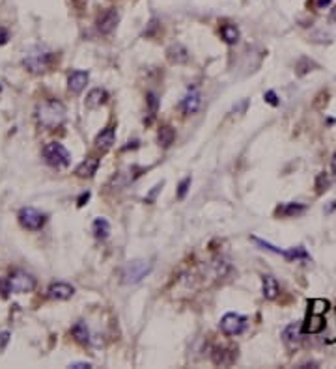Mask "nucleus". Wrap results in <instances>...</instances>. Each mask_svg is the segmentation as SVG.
I'll list each match as a JSON object with an SVG mask.
<instances>
[{
	"mask_svg": "<svg viewBox=\"0 0 336 369\" xmlns=\"http://www.w3.org/2000/svg\"><path fill=\"white\" fill-rule=\"evenodd\" d=\"M114 142H116V127H107L105 131H101L99 134H97V138H95V147H97L99 151H103V153H107L108 149H112Z\"/></svg>",
	"mask_w": 336,
	"mask_h": 369,
	"instance_id": "obj_15",
	"label": "nucleus"
},
{
	"mask_svg": "<svg viewBox=\"0 0 336 369\" xmlns=\"http://www.w3.org/2000/svg\"><path fill=\"white\" fill-rule=\"evenodd\" d=\"M146 105H148V110H150V116H155L157 114V110H159V105L161 101L159 97H157V93L155 92H148L146 93Z\"/></svg>",
	"mask_w": 336,
	"mask_h": 369,
	"instance_id": "obj_28",
	"label": "nucleus"
},
{
	"mask_svg": "<svg viewBox=\"0 0 336 369\" xmlns=\"http://www.w3.org/2000/svg\"><path fill=\"white\" fill-rule=\"evenodd\" d=\"M8 280L11 293H17V295L30 293L36 287V278L32 276V274H28V272H24V270H15Z\"/></svg>",
	"mask_w": 336,
	"mask_h": 369,
	"instance_id": "obj_5",
	"label": "nucleus"
},
{
	"mask_svg": "<svg viewBox=\"0 0 336 369\" xmlns=\"http://www.w3.org/2000/svg\"><path fill=\"white\" fill-rule=\"evenodd\" d=\"M88 84V73L86 71H73L68 77V88L69 92L81 93Z\"/></svg>",
	"mask_w": 336,
	"mask_h": 369,
	"instance_id": "obj_18",
	"label": "nucleus"
},
{
	"mask_svg": "<svg viewBox=\"0 0 336 369\" xmlns=\"http://www.w3.org/2000/svg\"><path fill=\"white\" fill-rule=\"evenodd\" d=\"M323 328H325V319L320 313H310L308 311V317H306L305 324H303V332L305 334H320Z\"/></svg>",
	"mask_w": 336,
	"mask_h": 369,
	"instance_id": "obj_19",
	"label": "nucleus"
},
{
	"mask_svg": "<svg viewBox=\"0 0 336 369\" xmlns=\"http://www.w3.org/2000/svg\"><path fill=\"white\" fill-rule=\"evenodd\" d=\"M331 168H333V174L336 176V153L333 155V161H331Z\"/></svg>",
	"mask_w": 336,
	"mask_h": 369,
	"instance_id": "obj_40",
	"label": "nucleus"
},
{
	"mask_svg": "<svg viewBox=\"0 0 336 369\" xmlns=\"http://www.w3.org/2000/svg\"><path fill=\"white\" fill-rule=\"evenodd\" d=\"M247 326V317L239 313H226L221 319V330L226 336H239Z\"/></svg>",
	"mask_w": 336,
	"mask_h": 369,
	"instance_id": "obj_6",
	"label": "nucleus"
},
{
	"mask_svg": "<svg viewBox=\"0 0 336 369\" xmlns=\"http://www.w3.org/2000/svg\"><path fill=\"white\" fill-rule=\"evenodd\" d=\"M153 265L146 259H133L129 261L122 270V284L123 285H135L142 282L150 272H152Z\"/></svg>",
	"mask_w": 336,
	"mask_h": 369,
	"instance_id": "obj_2",
	"label": "nucleus"
},
{
	"mask_svg": "<svg viewBox=\"0 0 336 369\" xmlns=\"http://www.w3.org/2000/svg\"><path fill=\"white\" fill-rule=\"evenodd\" d=\"M237 358V351H234V349H226V347H217L213 351V356H211V360H213L215 366H232L234 362H236Z\"/></svg>",
	"mask_w": 336,
	"mask_h": 369,
	"instance_id": "obj_12",
	"label": "nucleus"
},
{
	"mask_svg": "<svg viewBox=\"0 0 336 369\" xmlns=\"http://www.w3.org/2000/svg\"><path fill=\"white\" fill-rule=\"evenodd\" d=\"M118 21H120V15H118V11H116L114 8L105 9V11L97 17V30H99V34L108 36V34L116 28Z\"/></svg>",
	"mask_w": 336,
	"mask_h": 369,
	"instance_id": "obj_9",
	"label": "nucleus"
},
{
	"mask_svg": "<svg viewBox=\"0 0 336 369\" xmlns=\"http://www.w3.org/2000/svg\"><path fill=\"white\" fill-rule=\"evenodd\" d=\"M247 108H249V99H243V101H239L236 107H234V112H236V114H245Z\"/></svg>",
	"mask_w": 336,
	"mask_h": 369,
	"instance_id": "obj_35",
	"label": "nucleus"
},
{
	"mask_svg": "<svg viewBox=\"0 0 336 369\" xmlns=\"http://www.w3.org/2000/svg\"><path fill=\"white\" fill-rule=\"evenodd\" d=\"M0 90H2V88H0Z\"/></svg>",
	"mask_w": 336,
	"mask_h": 369,
	"instance_id": "obj_41",
	"label": "nucleus"
},
{
	"mask_svg": "<svg viewBox=\"0 0 336 369\" xmlns=\"http://www.w3.org/2000/svg\"><path fill=\"white\" fill-rule=\"evenodd\" d=\"M88 200H90V192H83L81 196H79V200H77V205H79V207H83V205Z\"/></svg>",
	"mask_w": 336,
	"mask_h": 369,
	"instance_id": "obj_37",
	"label": "nucleus"
},
{
	"mask_svg": "<svg viewBox=\"0 0 336 369\" xmlns=\"http://www.w3.org/2000/svg\"><path fill=\"white\" fill-rule=\"evenodd\" d=\"M221 36L228 45H234V43L239 41V30H237V26H234V24H222Z\"/></svg>",
	"mask_w": 336,
	"mask_h": 369,
	"instance_id": "obj_24",
	"label": "nucleus"
},
{
	"mask_svg": "<svg viewBox=\"0 0 336 369\" xmlns=\"http://www.w3.org/2000/svg\"><path fill=\"white\" fill-rule=\"evenodd\" d=\"M43 157H45L47 164L53 166V168H66L71 162V153L62 146L60 142H49L43 147Z\"/></svg>",
	"mask_w": 336,
	"mask_h": 369,
	"instance_id": "obj_3",
	"label": "nucleus"
},
{
	"mask_svg": "<svg viewBox=\"0 0 336 369\" xmlns=\"http://www.w3.org/2000/svg\"><path fill=\"white\" fill-rule=\"evenodd\" d=\"M191 183H192L191 177H185L183 181H181V183L177 184V198H179V200H183L185 196H187V192H189V186H191Z\"/></svg>",
	"mask_w": 336,
	"mask_h": 369,
	"instance_id": "obj_30",
	"label": "nucleus"
},
{
	"mask_svg": "<svg viewBox=\"0 0 336 369\" xmlns=\"http://www.w3.org/2000/svg\"><path fill=\"white\" fill-rule=\"evenodd\" d=\"M47 222V216L34 207H23L19 211V224L28 231H39Z\"/></svg>",
	"mask_w": 336,
	"mask_h": 369,
	"instance_id": "obj_4",
	"label": "nucleus"
},
{
	"mask_svg": "<svg viewBox=\"0 0 336 369\" xmlns=\"http://www.w3.org/2000/svg\"><path fill=\"white\" fill-rule=\"evenodd\" d=\"M157 140H159V146L167 149V147H170L174 144V140H176V131H174L170 125H163L159 129V132H157Z\"/></svg>",
	"mask_w": 336,
	"mask_h": 369,
	"instance_id": "obj_21",
	"label": "nucleus"
},
{
	"mask_svg": "<svg viewBox=\"0 0 336 369\" xmlns=\"http://www.w3.org/2000/svg\"><path fill=\"white\" fill-rule=\"evenodd\" d=\"M308 306H310V313H320V315H323V313L329 309V300L314 299L308 302Z\"/></svg>",
	"mask_w": 336,
	"mask_h": 369,
	"instance_id": "obj_27",
	"label": "nucleus"
},
{
	"mask_svg": "<svg viewBox=\"0 0 336 369\" xmlns=\"http://www.w3.org/2000/svg\"><path fill=\"white\" fill-rule=\"evenodd\" d=\"M73 293H75V287H73V285L66 284V282H54V284L49 285L47 297L53 300H68L73 297Z\"/></svg>",
	"mask_w": 336,
	"mask_h": 369,
	"instance_id": "obj_10",
	"label": "nucleus"
},
{
	"mask_svg": "<svg viewBox=\"0 0 336 369\" xmlns=\"http://www.w3.org/2000/svg\"><path fill=\"white\" fill-rule=\"evenodd\" d=\"M331 183H333V179L329 177L327 172H321V174H318V176H316V183H314V186H316V194L327 192L329 186H331Z\"/></svg>",
	"mask_w": 336,
	"mask_h": 369,
	"instance_id": "obj_25",
	"label": "nucleus"
},
{
	"mask_svg": "<svg viewBox=\"0 0 336 369\" xmlns=\"http://www.w3.org/2000/svg\"><path fill=\"white\" fill-rule=\"evenodd\" d=\"M8 341H9V332H2L0 334V349H6Z\"/></svg>",
	"mask_w": 336,
	"mask_h": 369,
	"instance_id": "obj_38",
	"label": "nucleus"
},
{
	"mask_svg": "<svg viewBox=\"0 0 336 369\" xmlns=\"http://www.w3.org/2000/svg\"><path fill=\"white\" fill-rule=\"evenodd\" d=\"M261 291H263V297L267 300H275L280 293V285L276 282V278L271 276V274H263L261 276Z\"/></svg>",
	"mask_w": 336,
	"mask_h": 369,
	"instance_id": "obj_17",
	"label": "nucleus"
},
{
	"mask_svg": "<svg viewBox=\"0 0 336 369\" xmlns=\"http://www.w3.org/2000/svg\"><path fill=\"white\" fill-rule=\"evenodd\" d=\"M306 211L305 203H282L278 205L275 211V216H280V218H297Z\"/></svg>",
	"mask_w": 336,
	"mask_h": 369,
	"instance_id": "obj_14",
	"label": "nucleus"
},
{
	"mask_svg": "<svg viewBox=\"0 0 336 369\" xmlns=\"http://www.w3.org/2000/svg\"><path fill=\"white\" fill-rule=\"evenodd\" d=\"M71 336L75 338L77 343H81V345H88L90 343V330H88V326H86V323H77L73 328H71Z\"/></svg>",
	"mask_w": 336,
	"mask_h": 369,
	"instance_id": "obj_22",
	"label": "nucleus"
},
{
	"mask_svg": "<svg viewBox=\"0 0 336 369\" xmlns=\"http://www.w3.org/2000/svg\"><path fill=\"white\" fill-rule=\"evenodd\" d=\"M51 62H53V54L51 53H32L24 58V67L32 73H43L51 67Z\"/></svg>",
	"mask_w": 336,
	"mask_h": 369,
	"instance_id": "obj_7",
	"label": "nucleus"
},
{
	"mask_svg": "<svg viewBox=\"0 0 336 369\" xmlns=\"http://www.w3.org/2000/svg\"><path fill=\"white\" fill-rule=\"evenodd\" d=\"M282 341L284 345L288 347L290 351H295L303 343V324L301 323H291L288 324L282 332Z\"/></svg>",
	"mask_w": 336,
	"mask_h": 369,
	"instance_id": "obj_8",
	"label": "nucleus"
},
{
	"mask_svg": "<svg viewBox=\"0 0 336 369\" xmlns=\"http://www.w3.org/2000/svg\"><path fill=\"white\" fill-rule=\"evenodd\" d=\"M167 58L170 63H176V65L187 63L189 62V51L181 43H174V45H170L167 49Z\"/></svg>",
	"mask_w": 336,
	"mask_h": 369,
	"instance_id": "obj_16",
	"label": "nucleus"
},
{
	"mask_svg": "<svg viewBox=\"0 0 336 369\" xmlns=\"http://www.w3.org/2000/svg\"><path fill=\"white\" fill-rule=\"evenodd\" d=\"M97 168H99V159L95 157H88L86 161H83L75 170V176L81 177V179H90L97 174Z\"/></svg>",
	"mask_w": 336,
	"mask_h": 369,
	"instance_id": "obj_13",
	"label": "nucleus"
},
{
	"mask_svg": "<svg viewBox=\"0 0 336 369\" xmlns=\"http://www.w3.org/2000/svg\"><path fill=\"white\" fill-rule=\"evenodd\" d=\"M200 105H202V95H200V92L198 90H189V93H187L183 99H181V103H179V110H181L185 116H191L198 110Z\"/></svg>",
	"mask_w": 336,
	"mask_h": 369,
	"instance_id": "obj_11",
	"label": "nucleus"
},
{
	"mask_svg": "<svg viewBox=\"0 0 336 369\" xmlns=\"http://www.w3.org/2000/svg\"><path fill=\"white\" fill-rule=\"evenodd\" d=\"M333 4V0H312L310 2V6H312L314 9H325L329 8Z\"/></svg>",
	"mask_w": 336,
	"mask_h": 369,
	"instance_id": "obj_33",
	"label": "nucleus"
},
{
	"mask_svg": "<svg viewBox=\"0 0 336 369\" xmlns=\"http://www.w3.org/2000/svg\"><path fill=\"white\" fill-rule=\"evenodd\" d=\"M108 99V93L103 90V88H93L92 92L86 95V101L84 105L88 108H99L101 105H105Z\"/></svg>",
	"mask_w": 336,
	"mask_h": 369,
	"instance_id": "obj_20",
	"label": "nucleus"
},
{
	"mask_svg": "<svg viewBox=\"0 0 336 369\" xmlns=\"http://www.w3.org/2000/svg\"><path fill=\"white\" fill-rule=\"evenodd\" d=\"M312 67H318V65H316L312 60H308V58H301V60L297 62V65H295V73H297L299 77H303L308 71H312Z\"/></svg>",
	"mask_w": 336,
	"mask_h": 369,
	"instance_id": "obj_29",
	"label": "nucleus"
},
{
	"mask_svg": "<svg viewBox=\"0 0 336 369\" xmlns=\"http://www.w3.org/2000/svg\"><path fill=\"white\" fill-rule=\"evenodd\" d=\"M8 39H9L8 30H6V28H0V45H4Z\"/></svg>",
	"mask_w": 336,
	"mask_h": 369,
	"instance_id": "obj_39",
	"label": "nucleus"
},
{
	"mask_svg": "<svg viewBox=\"0 0 336 369\" xmlns=\"http://www.w3.org/2000/svg\"><path fill=\"white\" fill-rule=\"evenodd\" d=\"M69 368H73V369H84V368L90 369V368H93V366L90 364V362H75V364H71Z\"/></svg>",
	"mask_w": 336,
	"mask_h": 369,
	"instance_id": "obj_36",
	"label": "nucleus"
},
{
	"mask_svg": "<svg viewBox=\"0 0 336 369\" xmlns=\"http://www.w3.org/2000/svg\"><path fill=\"white\" fill-rule=\"evenodd\" d=\"M36 116H38V122L41 127L56 129V127H60L62 123L66 122V107L56 99L43 101L41 105H38Z\"/></svg>",
	"mask_w": 336,
	"mask_h": 369,
	"instance_id": "obj_1",
	"label": "nucleus"
},
{
	"mask_svg": "<svg viewBox=\"0 0 336 369\" xmlns=\"http://www.w3.org/2000/svg\"><path fill=\"white\" fill-rule=\"evenodd\" d=\"M9 293H11V289H9V280H6V278H0V295L6 299Z\"/></svg>",
	"mask_w": 336,
	"mask_h": 369,
	"instance_id": "obj_32",
	"label": "nucleus"
},
{
	"mask_svg": "<svg viewBox=\"0 0 336 369\" xmlns=\"http://www.w3.org/2000/svg\"><path fill=\"white\" fill-rule=\"evenodd\" d=\"M263 99H265V103H269L271 107H278L280 105V99H278V95H276L273 90H269V92H265V95H263Z\"/></svg>",
	"mask_w": 336,
	"mask_h": 369,
	"instance_id": "obj_31",
	"label": "nucleus"
},
{
	"mask_svg": "<svg viewBox=\"0 0 336 369\" xmlns=\"http://www.w3.org/2000/svg\"><path fill=\"white\" fill-rule=\"evenodd\" d=\"M92 231L95 239H107L108 233H110V224H108L107 218H95L93 220V226H92Z\"/></svg>",
	"mask_w": 336,
	"mask_h": 369,
	"instance_id": "obj_23",
	"label": "nucleus"
},
{
	"mask_svg": "<svg viewBox=\"0 0 336 369\" xmlns=\"http://www.w3.org/2000/svg\"><path fill=\"white\" fill-rule=\"evenodd\" d=\"M288 261H295V259H310V254L306 252L303 246H293V248H288L286 250V255H284Z\"/></svg>",
	"mask_w": 336,
	"mask_h": 369,
	"instance_id": "obj_26",
	"label": "nucleus"
},
{
	"mask_svg": "<svg viewBox=\"0 0 336 369\" xmlns=\"http://www.w3.org/2000/svg\"><path fill=\"white\" fill-rule=\"evenodd\" d=\"M163 184H165V183L161 181V183H157V184H155V186H153V188H152V192H150V194H148V196H146V201H148V203H153V200H155V196H157V194H159V190H161V188H163Z\"/></svg>",
	"mask_w": 336,
	"mask_h": 369,
	"instance_id": "obj_34",
	"label": "nucleus"
}]
</instances>
